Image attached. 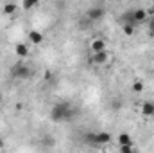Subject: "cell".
I'll use <instances>...</instances> for the list:
<instances>
[{"label":"cell","instance_id":"d6986e66","mask_svg":"<svg viewBox=\"0 0 154 153\" xmlns=\"http://www.w3.org/2000/svg\"><path fill=\"white\" fill-rule=\"evenodd\" d=\"M2 148H4V139L0 137V150H2Z\"/></svg>","mask_w":154,"mask_h":153},{"label":"cell","instance_id":"9c48e42d","mask_svg":"<svg viewBox=\"0 0 154 153\" xmlns=\"http://www.w3.org/2000/svg\"><path fill=\"white\" fill-rule=\"evenodd\" d=\"M14 52H16L20 58H25V56L29 54V47H27L25 43H18V45L14 47Z\"/></svg>","mask_w":154,"mask_h":153},{"label":"cell","instance_id":"2e32d148","mask_svg":"<svg viewBox=\"0 0 154 153\" xmlns=\"http://www.w3.org/2000/svg\"><path fill=\"white\" fill-rule=\"evenodd\" d=\"M120 153H136L133 146H120Z\"/></svg>","mask_w":154,"mask_h":153},{"label":"cell","instance_id":"e0dca14e","mask_svg":"<svg viewBox=\"0 0 154 153\" xmlns=\"http://www.w3.org/2000/svg\"><path fill=\"white\" fill-rule=\"evenodd\" d=\"M149 34L154 36V15L152 16H149Z\"/></svg>","mask_w":154,"mask_h":153},{"label":"cell","instance_id":"30bf717a","mask_svg":"<svg viewBox=\"0 0 154 153\" xmlns=\"http://www.w3.org/2000/svg\"><path fill=\"white\" fill-rule=\"evenodd\" d=\"M118 144H120V146H133V139H131V135H127V133H120V135H118Z\"/></svg>","mask_w":154,"mask_h":153},{"label":"cell","instance_id":"5bb4252c","mask_svg":"<svg viewBox=\"0 0 154 153\" xmlns=\"http://www.w3.org/2000/svg\"><path fill=\"white\" fill-rule=\"evenodd\" d=\"M124 33H125L127 36H131V34H134V25H129V24H124Z\"/></svg>","mask_w":154,"mask_h":153},{"label":"cell","instance_id":"ac0fdd59","mask_svg":"<svg viewBox=\"0 0 154 153\" xmlns=\"http://www.w3.org/2000/svg\"><path fill=\"white\" fill-rule=\"evenodd\" d=\"M45 79H47V81H50V79H52V72H50V70H47V72H45Z\"/></svg>","mask_w":154,"mask_h":153},{"label":"cell","instance_id":"3957f363","mask_svg":"<svg viewBox=\"0 0 154 153\" xmlns=\"http://www.w3.org/2000/svg\"><path fill=\"white\" fill-rule=\"evenodd\" d=\"M104 15H106V11H104V7H102V5H93V7H90V9L86 11V18H88L90 22L100 20Z\"/></svg>","mask_w":154,"mask_h":153},{"label":"cell","instance_id":"8992f818","mask_svg":"<svg viewBox=\"0 0 154 153\" xmlns=\"http://www.w3.org/2000/svg\"><path fill=\"white\" fill-rule=\"evenodd\" d=\"M90 49H91L93 54H95V52H102V50H106V40H102V38L93 40V41L90 43Z\"/></svg>","mask_w":154,"mask_h":153},{"label":"cell","instance_id":"8fae6325","mask_svg":"<svg viewBox=\"0 0 154 153\" xmlns=\"http://www.w3.org/2000/svg\"><path fill=\"white\" fill-rule=\"evenodd\" d=\"M29 40H31L34 45H38V43H41V41H43V34H41V33H38V31H31V33H29Z\"/></svg>","mask_w":154,"mask_h":153},{"label":"cell","instance_id":"9a60e30c","mask_svg":"<svg viewBox=\"0 0 154 153\" xmlns=\"http://www.w3.org/2000/svg\"><path fill=\"white\" fill-rule=\"evenodd\" d=\"M143 90V83L142 81H134L133 83V92H142Z\"/></svg>","mask_w":154,"mask_h":153},{"label":"cell","instance_id":"5b68a950","mask_svg":"<svg viewBox=\"0 0 154 153\" xmlns=\"http://www.w3.org/2000/svg\"><path fill=\"white\" fill-rule=\"evenodd\" d=\"M29 74H31V69L25 67V65H16V67L13 69V76L14 77L23 79V77H29Z\"/></svg>","mask_w":154,"mask_h":153},{"label":"cell","instance_id":"277c9868","mask_svg":"<svg viewBox=\"0 0 154 153\" xmlns=\"http://www.w3.org/2000/svg\"><path fill=\"white\" fill-rule=\"evenodd\" d=\"M108 58H109L108 50H102V52H95V54H91L90 61H91V63H95V65H104V63L108 61Z\"/></svg>","mask_w":154,"mask_h":153},{"label":"cell","instance_id":"6da1fadb","mask_svg":"<svg viewBox=\"0 0 154 153\" xmlns=\"http://www.w3.org/2000/svg\"><path fill=\"white\" fill-rule=\"evenodd\" d=\"M75 114V110L72 108V105L68 101H63V103H57L52 106L50 110V119L56 121V122H63V121H70Z\"/></svg>","mask_w":154,"mask_h":153},{"label":"cell","instance_id":"7c38bea8","mask_svg":"<svg viewBox=\"0 0 154 153\" xmlns=\"http://www.w3.org/2000/svg\"><path fill=\"white\" fill-rule=\"evenodd\" d=\"M16 9H18V5H16V4H5V5L2 7L4 15H13V13H14Z\"/></svg>","mask_w":154,"mask_h":153},{"label":"cell","instance_id":"4fadbf2b","mask_svg":"<svg viewBox=\"0 0 154 153\" xmlns=\"http://www.w3.org/2000/svg\"><path fill=\"white\" fill-rule=\"evenodd\" d=\"M36 5H38V0H25V2H22V7L23 9H32Z\"/></svg>","mask_w":154,"mask_h":153},{"label":"cell","instance_id":"52a82bcc","mask_svg":"<svg viewBox=\"0 0 154 153\" xmlns=\"http://www.w3.org/2000/svg\"><path fill=\"white\" fill-rule=\"evenodd\" d=\"M133 15H134V22H136V24L145 22V20L149 18V11H145V9H134Z\"/></svg>","mask_w":154,"mask_h":153},{"label":"cell","instance_id":"ba28073f","mask_svg":"<svg viewBox=\"0 0 154 153\" xmlns=\"http://www.w3.org/2000/svg\"><path fill=\"white\" fill-rule=\"evenodd\" d=\"M142 115L152 117L154 115V101H145V103L142 105Z\"/></svg>","mask_w":154,"mask_h":153},{"label":"cell","instance_id":"7a4b0ae2","mask_svg":"<svg viewBox=\"0 0 154 153\" xmlns=\"http://www.w3.org/2000/svg\"><path fill=\"white\" fill-rule=\"evenodd\" d=\"M86 141L93 146H102V144H108L111 141V135L108 132H97V133H88L86 135Z\"/></svg>","mask_w":154,"mask_h":153}]
</instances>
